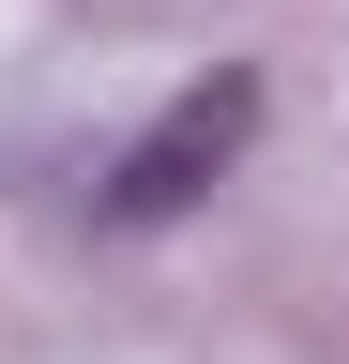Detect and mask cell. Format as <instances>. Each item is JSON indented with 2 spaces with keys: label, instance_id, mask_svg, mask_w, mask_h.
Here are the masks:
<instances>
[{
  "label": "cell",
  "instance_id": "6da1fadb",
  "mask_svg": "<svg viewBox=\"0 0 349 364\" xmlns=\"http://www.w3.org/2000/svg\"><path fill=\"white\" fill-rule=\"evenodd\" d=\"M243 136H258V76H198V91H167V107L137 122V152L107 167V228H167V213H198L213 182L243 167Z\"/></svg>",
  "mask_w": 349,
  "mask_h": 364
}]
</instances>
